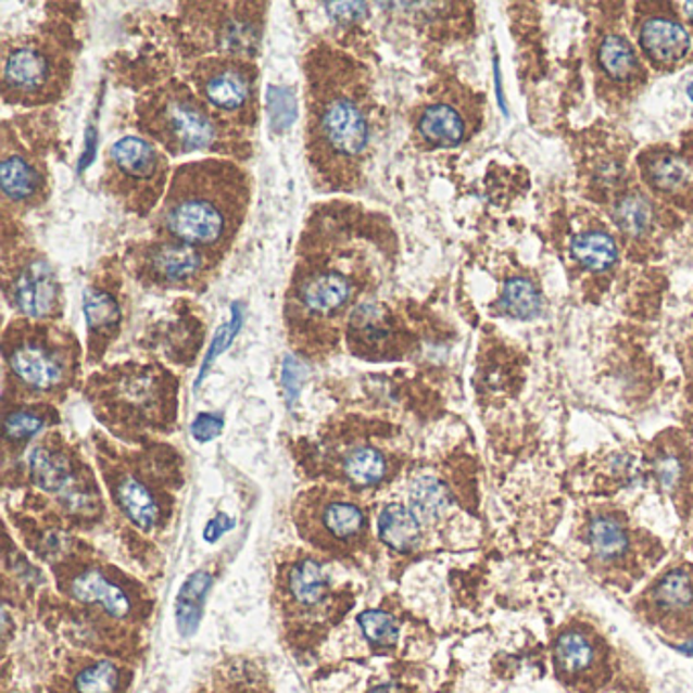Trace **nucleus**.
Listing matches in <instances>:
<instances>
[{"instance_id":"nucleus-37","label":"nucleus","mask_w":693,"mask_h":693,"mask_svg":"<svg viewBox=\"0 0 693 693\" xmlns=\"http://www.w3.org/2000/svg\"><path fill=\"white\" fill-rule=\"evenodd\" d=\"M222 427H224V419L220 415H212V413H200L196 417V421L191 424V436L193 440L205 443V441H212L214 438H218L222 433Z\"/></svg>"},{"instance_id":"nucleus-10","label":"nucleus","mask_w":693,"mask_h":693,"mask_svg":"<svg viewBox=\"0 0 693 693\" xmlns=\"http://www.w3.org/2000/svg\"><path fill=\"white\" fill-rule=\"evenodd\" d=\"M7 363L21 385L39 393L62 387L67 377L65 356L41 336L25 333L15 338V342L7 346Z\"/></svg>"},{"instance_id":"nucleus-34","label":"nucleus","mask_w":693,"mask_h":693,"mask_svg":"<svg viewBox=\"0 0 693 693\" xmlns=\"http://www.w3.org/2000/svg\"><path fill=\"white\" fill-rule=\"evenodd\" d=\"M268 114L277 133L285 130L295 121V96L289 88H268Z\"/></svg>"},{"instance_id":"nucleus-2","label":"nucleus","mask_w":693,"mask_h":693,"mask_svg":"<svg viewBox=\"0 0 693 693\" xmlns=\"http://www.w3.org/2000/svg\"><path fill=\"white\" fill-rule=\"evenodd\" d=\"M251 186L247 172L228 159L181 165L159 210V237L172 238L220 261L247 216Z\"/></svg>"},{"instance_id":"nucleus-19","label":"nucleus","mask_w":693,"mask_h":693,"mask_svg":"<svg viewBox=\"0 0 693 693\" xmlns=\"http://www.w3.org/2000/svg\"><path fill=\"white\" fill-rule=\"evenodd\" d=\"M411 511L419 520L443 517L452 504L448 489L433 476H421L413 482L410 492Z\"/></svg>"},{"instance_id":"nucleus-5","label":"nucleus","mask_w":693,"mask_h":693,"mask_svg":"<svg viewBox=\"0 0 693 693\" xmlns=\"http://www.w3.org/2000/svg\"><path fill=\"white\" fill-rule=\"evenodd\" d=\"M167 169V158L155 142L144 141L141 137H123L109 149L104 186L128 210L149 214L163 198Z\"/></svg>"},{"instance_id":"nucleus-23","label":"nucleus","mask_w":693,"mask_h":693,"mask_svg":"<svg viewBox=\"0 0 693 693\" xmlns=\"http://www.w3.org/2000/svg\"><path fill=\"white\" fill-rule=\"evenodd\" d=\"M501 310L504 314L517 319H531L541 312V293L537 291L536 285L527 279H511L504 285L503 298H501Z\"/></svg>"},{"instance_id":"nucleus-14","label":"nucleus","mask_w":693,"mask_h":693,"mask_svg":"<svg viewBox=\"0 0 693 693\" xmlns=\"http://www.w3.org/2000/svg\"><path fill=\"white\" fill-rule=\"evenodd\" d=\"M70 592L79 602L100 604L114 618H123L130 610V602L126 598L125 592L118 585L109 582L98 571H86V574L78 576L72 582Z\"/></svg>"},{"instance_id":"nucleus-28","label":"nucleus","mask_w":693,"mask_h":693,"mask_svg":"<svg viewBox=\"0 0 693 693\" xmlns=\"http://www.w3.org/2000/svg\"><path fill=\"white\" fill-rule=\"evenodd\" d=\"M655 598L663 610H671V613L685 610L693 602L692 578L685 571L667 574L659 582Z\"/></svg>"},{"instance_id":"nucleus-15","label":"nucleus","mask_w":693,"mask_h":693,"mask_svg":"<svg viewBox=\"0 0 693 693\" xmlns=\"http://www.w3.org/2000/svg\"><path fill=\"white\" fill-rule=\"evenodd\" d=\"M378 536L394 552H411L421 537L419 519L410 508L391 504L378 517Z\"/></svg>"},{"instance_id":"nucleus-42","label":"nucleus","mask_w":693,"mask_h":693,"mask_svg":"<svg viewBox=\"0 0 693 693\" xmlns=\"http://www.w3.org/2000/svg\"><path fill=\"white\" fill-rule=\"evenodd\" d=\"M370 693H401V690L396 685H380V688H375Z\"/></svg>"},{"instance_id":"nucleus-8","label":"nucleus","mask_w":693,"mask_h":693,"mask_svg":"<svg viewBox=\"0 0 693 693\" xmlns=\"http://www.w3.org/2000/svg\"><path fill=\"white\" fill-rule=\"evenodd\" d=\"M133 267L144 284L184 289L207 279L220 261L186 242L159 237L133 249Z\"/></svg>"},{"instance_id":"nucleus-21","label":"nucleus","mask_w":693,"mask_h":693,"mask_svg":"<svg viewBox=\"0 0 693 693\" xmlns=\"http://www.w3.org/2000/svg\"><path fill=\"white\" fill-rule=\"evenodd\" d=\"M84 315L92 336L114 330L121 319L118 301L102 287H88L84 293Z\"/></svg>"},{"instance_id":"nucleus-20","label":"nucleus","mask_w":693,"mask_h":693,"mask_svg":"<svg viewBox=\"0 0 693 693\" xmlns=\"http://www.w3.org/2000/svg\"><path fill=\"white\" fill-rule=\"evenodd\" d=\"M571 254L590 270H606L615 265L618 249L613 237H608L606 232H585L574 238Z\"/></svg>"},{"instance_id":"nucleus-26","label":"nucleus","mask_w":693,"mask_h":693,"mask_svg":"<svg viewBox=\"0 0 693 693\" xmlns=\"http://www.w3.org/2000/svg\"><path fill=\"white\" fill-rule=\"evenodd\" d=\"M346 476L358 487H375L387 474V459L375 448H358L344 462Z\"/></svg>"},{"instance_id":"nucleus-36","label":"nucleus","mask_w":693,"mask_h":693,"mask_svg":"<svg viewBox=\"0 0 693 693\" xmlns=\"http://www.w3.org/2000/svg\"><path fill=\"white\" fill-rule=\"evenodd\" d=\"M646 175L651 184L659 189H676L683 181L685 172L681 167L678 159L659 158L653 159L646 167Z\"/></svg>"},{"instance_id":"nucleus-9","label":"nucleus","mask_w":693,"mask_h":693,"mask_svg":"<svg viewBox=\"0 0 693 693\" xmlns=\"http://www.w3.org/2000/svg\"><path fill=\"white\" fill-rule=\"evenodd\" d=\"M4 289L16 310L32 319H43L60 307V284L41 254H25L15 267L4 268Z\"/></svg>"},{"instance_id":"nucleus-38","label":"nucleus","mask_w":693,"mask_h":693,"mask_svg":"<svg viewBox=\"0 0 693 693\" xmlns=\"http://www.w3.org/2000/svg\"><path fill=\"white\" fill-rule=\"evenodd\" d=\"M328 13H330L338 23H344L346 18L350 21H358L366 13L364 4L358 2H338V4H328Z\"/></svg>"},{"instance_id":"nucleus-29","label":"nucleus","mask_w":693,"mask_h":693,"mask_svg":"<svg viewBox=\"0 0 693 693\" xmlns=\"http://www.w3.org/2000/svg\"><path fill=\"white\" fill-rule=\"evenodd\" d=\"M326 527L331 533L340 539L354 537L364 527L363 511L352 503H333L328 506L326 515Z\"/></svg>"},{"instance_id":"nucleus-7","label":"nucleus","mask_w":693,"mask_h":693,"mask_svg":"<svg viewBox=\"0 0 693 693\" xmlns=\"http://www.w3.org/2000/svg\"><path fill=\"white\" fill-rule=\"evenodd\" d=\"M189 78L196 94L232 130L252 126L256 106L254 63L237 55L207 58L196 63Z\"/></svg>"},{"instance_id":"nucleus-27","label":"nucleus","mask_w":693,"mask_h":693,"mask_svg":"<svg viewBox=\"0 0 693 693\" xmlns=\"http://www.w3.org/2000/svg\"><path fill=\"white\" fill-rule=\"evenodd\" d=\"M594 659V648L580 632H566L555 643V662L566 673H580Z\"/></svg>"},{"instance_id":"nucleus-11","label":"nucleus","mask_w":693,"mask_h":693,"mask_svg":"<svg viewBox=\"0 0 693 693\" xmlns=\"http://www.w3.org/2000/svg\"><path fill=\"white\" fill-rule=\"evenodd\" d=\"M0 181L4 198L13 204H37L48 193L46 163L32 151H13L11 147H4Z\"/></svg>"},{"instance_id":"nucleus-25","label":"nucleus","mask_w":693,"mask_h":693,"mask_svg":"<svg viewBox=\"0 0 693 693\" xmlns=\"http://www.w3.org/2000/svg\"><path fill=\"white\" fill-rule=\"evenodd\" d=\"M598 62L602 70L613 79H629L639 67L634 49L618 35H610L604 39V43L600 46Z\"/></svg>"},{"instance_id":"nucleus-3","label":"nucleus","mask_w":693,"mask_h":693,"mask_svg":"<svg viewBox=\"0 0 693 693\" xmlns=\"http://www.w3.org/2000/svg\"><path fill=\"white\" fill-rule=\"evenodd\" d=\"M307 252H301L300 265L291 279L289 307L314 319H331L344 314L366 281H375L370 254L363 240L338 237V230L319 232Z\"/></svg>"},{"instance_id":"nucleus-4","label":"nucleus","mask_w":693,"mask_h":693,"mask_svg":"<svg viewBox=\"0 0 693 693\" xmlns=\"http://www.w3.org/2000/svg\"><path fill=\"white\" fill-rule=\"evenodd\" d=\"M139 125L169 155L228 151L232 130L181 81H169L139 104Z\"/></svg>"},{"instance_id":"nucleus-1","label":"nucleus","mask_w":693,"mask_h":693,"mask_svg":"<svg viewBox=\"0 0 693 693\" xmlns=\"http://www.w3.org/2000/svg\"><path fill=\"white\" fill-rule=\"evenodd\" d=\"M307 158L328 188L363 174L375 139V96L368 72L342 51L319 46L305 60Z\"/></svg>"},{"instance_id":"nucleus-41","label":"nucleus","mask_w":693,"mask_h":693,"mask_svg":"<svg viewBox=\"0 0 693 693\" xmlns=\"http://www.w3.org/2000/svg\"><path fill=\"white\" fill-rule=\"evenodd\" d=\"M96 141H98V133L90 126V128L86 130V153L79 159V172H84V169L94 161Z\"/></svg>"},{"instance_id":"nucleus-33","label":"nucleus","mask_w":693,"mask_h":693,"mask_svg":"<svg viewBox=\"0 0 693 693\" xmlns=\"http://www.w3.org/2000/svg\"><path fill=\"white\" fill-rule=\"evenodd\" d=\"M46 426L43 415L35 411H13L4 419V436L7 440L25 441L37 436Z\"/></svg>"},{"instance_id":"nucleus-13","label":"nucleus","mask_w":693,"mask_h":693,"mask_svg":"<svg viewBox=\"0 0 693 693\" xmlns=\"http://www.w3.org/2000/svg\"><path fill=\"white\" fill-rule=\"evenodd\" d=\"M417 133L433 147H456L466 137V123L452 104L438 102L421 112L417 118Z\"/></svg>"},{"instance_id":"nucleus-44","label":"nucleus","mask_w":693,"mask_h":693,"mask_svg":"<svg viewBox=\"0 0 693 693\" xmlns=\"http://www.w3.org/2000/svg\"><path fill=\"white\" fill-rule=\"evenodd\" d=\"M685 9H688V15H690V18L693 21V2H688Z\"/></svg>"},{"instance_id":"nucleus-17","label":"nucleus","mask_w":693,"mask_h":693,"mask_svg":"<svg viewBox=\"0 0 693 693\" xmlns=\"http://www.w3.org/2000/svg\"><path fill=\"white\" fill-rule=\"evenodd\" d=\"M29 468H32L35 484L48 492L65 490L72 482V468L67 457L48 445H37L33 450Z\"/></svg>"},{"instance_id":"nucleus-30","label":"nucleus","mask_w":693,"mask_h":693,"mask_svg":"<svg viewBox=\"0 0 693 693\" xmlns=\"http://www.w3.org/2000/svg\"><path fill=\"white\" fill-rule=\"evenodd\" d=\"M358 625L364 637L378 646H391L399 639V625L393 616L382 610H366L358 616Z\"/></svg>"},{"instance_id":"nucleus-43","label":"nucleus","mask_w":693,"mask_h":693,"mask_svg":"<svg viewBox=\"0 0 693 693\" xmlns=\"http://www.w3.org/2000/svg\"><path fill=\"white\" fill-rule=\"evenodd\" d=\"M679 651L685 653V655H693V639H690V641L683 643V645H679Z\"/></svg>"},{"instance_id":"nucleus-24","label":"nucleus","mask_w":693,"mask_h":693,"mask_svg":"<svg viewBox=\"0 0 693 693\" xmlns=\"http://www.w3.org/2000/svg\"><path fill=\"white\" fill-rule=\"evenodd\" d=\"M289 588L293 598L300 604L305 606L317 604L326 594V576L322 571V566L314 559H303L291 569Z\"/></svg>"},{"instance_id":"nucleus-31","label":"nucleus","mask_w":693,"mask_h":693,"mask_svg":"<svg viewBox=\"0 0 693 693\" xmlns=\"http://www.w3.org/2000/svg\"><path fill=\"white\" fill-rule=\"evenodd\" d=\"M118 688V671L112 663H96L76 678L78 693H114Z\"/></svg>"},{"instance_id":"nucleus-16","label":"nucleus","mask_w":693,"mask_h":693,"mask_svg":"<svg viewBox=\"0 0 693 693\" xmlns=\"http://www.w3.org/2000/svg\"><path fill=\"white\" fill-rule=\"evenodd\" d=\"M212 582L214 580L207 571H198V574L189 576L188 582L181 585L179 596H177L175 616H177V629L184 637L193 634L198 629L200 616L204 610V600L207 596V590L212 588Z\"/></svg>"},{"instance_id":"nucleus-39","label":"nucleus","mask_w":693,"mask_h":693,"mask_svg":"<svg viewBox=\"0 0 693 693\" xmlns=\"http://www.w3.org/2000/svg\"><path fill=\"white\" fill-rule=\"evenodd\" d=\"M300 364L298 361H293V358H287L285 361L284 366V385L285 389H287V396H289V401H293L295 396H298V391H300Z\"/></svg>"},{"instance_id":"nucleus-12","label":"nucleus","mask_w":693,"mask_h":693,"mask_svg":"<svg viewBox=\"0 0 693 693\" xmlns=\"http://www.w3.org/2000/svg\"><path fill=\"white\" fill-rule=\"evenodd\" d=\"M641 43L655 62L678 63L690 53L692 37L676 21L653 16L643 23Z\"/></svg>"},{"instance_id":"nucleus-32","label":"nucleus","mask_w":693,"mask_h":693,"mask_svg":"<svg viewBox=\"0 0 693 693\" xmlns=\"http://www.w3.org/2000/svg\"><path fill=\"white\" fill-rule=\"evenodd\" d=\"M616 218L630 235H643L651 224V207L643 198L629 196L616 207Z\"/></svg>"},{"instance_id":"nucleus-18","label":"nucleus","mask_w":693,"mask_h":693,"mask_svg":"<svg viewBox=\"0 0 693 693\" xmlns=\"http://www.w3.org/2000/svg\"><path fill=\"white\" fill-rule=\"evenodd\" d=\"M116 499H118L123 513L137 527L149 529L155 525L159 517L158 503H155L153 494L137 478H133V476L123 478L118 489H116Z\"/></svg>"},{"instance_id":"nucleus-40","label":"nucleus","mask_w":693,"mask_h":693,"mask_svg":"<svg viewBox=\"0 0 693 693\" xmlns=\"http://www.w3.org/2000/svg\"><path fill=\"white\" fill-rule=\"evenodd\" d=\"M235 527V519H228L226 515H216V519L210 520L207 522V527H205L204 537L205 541H210V543H214V541H218L226 531H230Z\"/></svg>"},{"instance_id":"nucleus-35","label":"nucleus","mask_w":693,"mask_h":693,"mask_svg":"<svg viewBox=\"0 0 693 693\" xmlns=\"http://www.w3.org/2000/svg\"><path fill=\"white\" fill-rule=\"evenodd\" d=\"M242 317H244V315L240 312V307L232 305V319H230L228 324H224L220 330L216 331V336H214V340H212V346L207 350V356H205L202 373H200V378H198V385L202 382V378L205 377V373L210 370V366L214 364V361H216L222 352L230 346L232 340L237 338L238 331L242 328Z\"/></svg>"},{"instance_id":"nucleus-6","label":"nucleus","mask_w":693,"mask_h":693,"mask_svg":"<svg viewBox=\"0 0 693 693\" xmlns=\"http://www.w3.org/2000/svg\"><path fill=\"white\" fill-rule=\"evenodd\" d=\"M65 53L48 39H21L4 46L2 92L16 104H46L65 88Z\"/></svg>"},{"instance_id":"nucleus-45","label":"nucleus","mask_w":693,"mask_h":693,"mask_svg":"<svg viewBox=\"0 0 693 693\" xmlns=\"http://www.w3.org/2000/svg\"><path fill=\"white\" fill-rule=\"evenodd\" d=\"M688 96H690V100L693 102V81L688 86Z\"/></svg>"},{"instance_id":"nucleus-22","label":"nucleus","mask_w":693,"mask_h":693,"mask_svg":"<svg viewBox=\"0 0 693 693\" xmlns=\"http://www.w3.org/2000/svg\"><path fill=\"white\" fill-rule=\"evenodd\" d=\"M588 541L602 559H616L629 550V537L616 520L598 517L588 527Z\"/></svg>"}]
</instances>
